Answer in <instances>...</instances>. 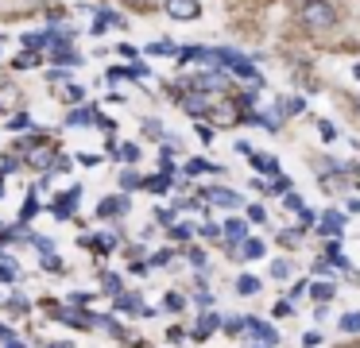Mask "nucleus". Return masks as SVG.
I'll return each mask as SVG.
<instances>
[{"mask_svg":"<svg viewBox=\"0 0 360 348\" xmlns=\"http://www.w3.org/2000/svg\"><path fill=\"white\" fill-rule=\"evenodd\" d=\"M302 23L310 31H325L337 23V8H333L330 0H306L302 4Z\"/></svg>","mask_w":360,"mask_h":348,"instance_id":"f257e3e1","label":"nucleus"},{"mask_svg":"<svg viewBox=\"0 0 360 348\" xmlns=\"http://www.w3.org/2000/svg\"><path fill=\"white\" fill-rule=\"evenodd\" d=\"M163 8L171 19H198L202 16V4H198V0H163Z\"/></svg>","mask_w":360,"mask_h":348,"instance_id":"f03ea898","label":"nucleus"},{"mask_svg":"<svg viewBox=\"0 0 360 348\" xmlns=\"http://www.w3.org/2000/svg\"><path fill=\"white\" fill-rule=\"evenodd\" d=\"M202 202H209V205H229V209H240V193L221 190V186H209V190H202Z\"/></svg>","mask_w":360,"mask_h":348,"instance_id":"7ed1b4c3","label":"nucleus"},{"mask_svg":"<svg viewBox=\"0 0 360 348\" xmlns=\"http://www.w3.org/2000/svg\"><path fill=\"white\" fill-rule=\"evenodd\" d=\"M244 329H248V337L263 340L267 348H272V345H279V333H275L272 325H263V321H256V318H244Z\"/></svg>","mask_w":360,"mask_h":348,"instance_id":"20e7f679","label":"nucleus"},{"mask_svg":"<svg viewBox=\"0 0 360 348\" xmlns=\"http://www.w3.org/2000/svg\"><path fill=\"white\" fill-rule=\"evenodd\" d=\"M186 89H198V93H214V89H225V74H198L194 81H182Z\"/></svg>","mask_w":360,"mask_h":348,"instance_id":"39448f33","label":"nucleus"},{"mask_svg":"<svg viewBox=\"0 0 360 348\" xmlns=\"http://www.w3.org/2000/svg\"><path fill=\"white\" fill-rule=\"evenodd\" d=\"M182 108L194 116H205L209 113V101H205V93H198V89H190V93H182Z\"/></svg>","mask_w":360,"mask_h":348,"instance_id":"423d86ee","label":"nucleus"},{"mask_svg":"<svg viewBox=\"0 0 360 348\" xmlns=\"http://www.w3.org/2000/svg\"><path fill=\"white\" fill-rule=\"evenodd\" d=\"M78 197H82V190H70L66 197H59V202L50 205V213H55V217H59V221H66L70 213H74V205H78Z\"/></svg>","mask_w":360,"mask_h":348,"instance_id":"0eeeda50","label":"nucleus"},{"mask_svg":"<svg viewBox=\"0 0 360 348\" xmlns=\"http://www.w3.org/2000/svg\"><path fill=\"white\" fill-rule=\"evenodd\" d=\"M318 229H321V236H341V229H345V217L330 209V213H325V217L318 221Z\"/></svg>","mask_w":360,"mask_h":348,"instance_id":"6e6552de","label":"nucleus"},{"mask_svg":"<svg viewBox=\"0 0 360 348\" xmlns=\"http://www.w3.org/2000/svg\"><path fill=\"white\" fill-rule=\"evenodd\" d=\"M28 163L31 166H55L59 159H55V147H47V144H39L35 151H28Z\"/></svg>","mask_w":360,"mask_h":348,"instance_id":"1a4fd4ad","label":"nucleus"},{"mask_svg":"<svg viewBox=\"0 0 360 348\" xmlns=\"http://www.w3.org/2000/svg\"><path fill=\"white\" fill-rule=\"evenodd\" d=\"M55 62H66V66H82V55H74V47H66V43H59V39H55Z\"/></svg>","mask_w":360,"mask_h":348,"instance_id":"9d476101","label":"nucleus"},{"mask_svg":"<svg viewBox=\"0 0 360 348\" xmlns=\"http://www.w3.org/2000/svg\"><path fill=\"white\" fill-rule=\"evenodd\" d=\"M70 128H82V124H97V108H74L66 120Z\"/></svg>","mask_w":360,"mask_h":348,"instance_id":"9b49d317","label":"nucleus"},{"mask_svg":"<svg viewBox=\"0 0 360 348\" xmlns=\"http://www.w3.org/2000/svg\"><path fill=\"white\" fill-rule=\"evenodd\" d=\"M128 209V197H105V202H101V217H120V213Z\"/></svg>","mask_w":360,"mask_h":348,"instance_id":"f8f14e48","label":"nucleus"},{"mask_svg":"<svg viewBox=\"0 0 360 348\" xmlns=\"http://www.w3.org/2000/svg\"><path fill=\"white\" fill-rule=\"evenodd\" d=\"M217 325H221V318H217V313H205V318L198 321V333H194V337H198V340H205V337H209V333H214Z\"/></svg>","mask_w":360,"mask_h":348,"instance_id":"ddd939ff","label":"nucleus"},{"mask_svg":"<svg viewBox=\"0 0 360 348\" xmlns=\"http://www.w3.org/2000/svg\"><path fill=\"white\" fill-rule=\"evenodd\" d=\"M225 236H229V248H240V240H244V221H229V224H225Z\"/></svg>","mask_w":360,"mask_h":348,"instance_id":"4468645a","label":"nucleus"},{"mask_svg":"<svg viewBox=\"0 0 360 348\" xmlns=\"http://www.w3.org/2000/svg\"><path fill=\"white\" fill-rule=\"evenodd\" d=\"M144 186H147L151 193H167V190H171V174L163 171V174H155V178H147Z\"/></svg>","mask_w":360,"mask_h":348,"instance_id":"2eb2a0df","label":"nucleus"},{"mask_svg":"<svg viewBox=\"0 0 360 348\" xmlns=\"http://www.w3.org/2000/svg\"><path fill=\"white\" fill-rule=\"evenodd\" d=\"M20 279V267H16V260H0V282H16Z\"/></svg>","mask_w":360,"mask_h":348,"instance_id":"dca6fc26","label":"nucleus"},{"mask_svg":"<svg viewBox=\"0 0 360 348\" xmlns=\"http://www.w3.org/2000/svg\"><path fill=\"white\" fill-rule=\"evenodd\" d=\"M248 159H252V166H256V171H272V174H279V166H275V159H272V155H248Z\"/></svg>","mask_w":360,"mask_h":348,"instance_id":"f3484780","label":"nucleus"},{"mask_svg":"<svg viewBox=\"0 0 360 348\" xmlns=\"http://www.w3.org/2000/svg\"><path fill=\"white\" fill-rule=\"evenodd\" d=\"M240 255H244V260H260V255H263V240H248V244H240Z\"/></svg>","mask_w":360,"mask_h":348,"instance_id":"a211bd4d","label":"nucleus"},{"mask_svg":"<svg viewBox=\"0 0 360 348\" xmlns=\"http://www.w3.org/2000/svg\"><path fill=\"white\" fill-rule=\"evenodd\" d=\"M205 171L214 174L217 166H214V163H205V159H190V163H186V174H205Z\"/></svg>","mask_w":360,"mask_h":348,"instance_id":"6ab92c4d","label":"nucleus"},{"mask_svg":"<svg viewBox=\"0 0 360 348\" xmlns=\"http://www.w3.org/2000/svg\"><path fill=\"white\" fill-rule=\"evenodd\" d=\"M117 159H124V163H136V159H140V147H136V144L117 147Z\"/></svg>","mask_w":360,"mask_h":348,"instance_id":"aec40b11","label":"nucleus"},{"mask_svg":"<svg viewBox=\"0 0 360 348\" xmlns=\"http://www.w3.org/2000/svg\"><path fill=\"white\" fill-rule=\"evenodd\" d=\"M236 290H240V294H256V290H260V279H252V275H240Z\"/></svg>","mask_w":360,"mask_h":348,"instance_id":"412c9836","label":"nucleus"},{"mask_svg":"<svg viewBox=\"0 0 360 348\" xmlns=\"http://www.w3.org/2000/svg\"><path fill=\"white\" fill-rule=\"evenodd\" d=\"M93 240H97L101 251H113L117 248V232H101V236H93Z\"/></svg>","mask_w":360,"mask_h":348,"instance_id":"4be33fe9","label":"nucleus"},{"mask_svg":"<svg viewBox=\"0 0 360 348\" xmlns=\"http://www.w3.org/2000/svg\"><path fill=\"white\" fill-rule=\"evenodd\" d=\"M120 186H124V190H136V186H144V178H140L136 171H124L120 174Z\"/></svg>","mask_w":360,"mask_h":348,"instance_id":"5701e85b","label":"nucleus"},{"mask_svg":"<svg viewBox=\"0 0 360 348\" xmlns=\"http://www.w3.org/2000/svg\"><path fill=\"white\" fill-rule=\"evenodd\" d=\"M35 213H39V202H35V193H28V202H23L20 217H23V221H31V217H35Z\"/></svg>","mask_w":360,"mask_h":348,"instance_id":"b1692460","label":"nucleus"},{"mask_svg":"<svg viewBox=\"0 0 360 348\" xmlns=\"http://www.w3.org/2000/svg\"><path fill=\"white\" fill-rule=\"evenodd\" d=\"M341 329H345V333H360V313H345V318H341Z\"/></svg>","mask_w":360,"mask_h":348,"instance_id":"393cba45","label":"nucleus"},{"mask_svg":"<svg viewBox=\"0 0 360 348\" xmlns=\"http://www.w3.org/2000/svg\"><path fill=\"white\" fill-rule=\"evenodd\" d=\"M147 55H178V47H175V43H151Z\"/></svg>","mask_w":360,"mask_h":348,"instance_id":"a878e982","label":"nucleus"},{"mask_svg":"<svg viewBox=\"0 0 360 348\" xmlns=\"http://www.w3.org/2000/svg\"><path fill=\"white\" fill-rule=\"evenodd\" d=\"M272 275H275V279H291V263H287V260H275L272 263Z\"/></svg>","mask_w":360,"mask_h":348,"instance_id":"bb28decb","label":"nucleus"},{"mask_svg":"<svg viewBox=\"0 0 360 348\" xmlns=\"http://www.w3.org/2000/svg\"><path fill=\"white\" fill-rule=\"evenodd\" d=\"M314 298H318V302H330L333 298V287H330V282H314Z\"/></svg>","mask_w":360,"mask_h":348,"instance_id":"cd10ccee","label":"nucleus"},{"mask_svg":"<svg viewBox=\"0 0 360 348\" xmlns=\"http://www.w3.org/2000/svg\"><path fill=\"white\" fill-rule=\"evenodd\" d=\"M8 128H16V132H23V128H31V116H28V113H16V116H12V120H8Z\"/></svg>","mask_w":360,"mask_h":348,"instance_id":"c85d7f7f","label":"nucleus"},{"mask_svg":"<svg viewBox=\"0 0 360 348\" xmlns=\"http://www.w3.org/2000/svg\"><path fill=\"white\" fill-rule=\"evenodd\" d=\"M12 101H16V89H12L8 81H0V108H4V105H12Z\"/></svg>","mask_w":360,"mask_h":348,"instance_id":"c756f323","label":"nucleus"},{"mask_svg":"<svg viewBox=\"0 0 360 348\" xmlns=\"http://www.w3.org/2000/svg\"><path fill=\"white\" fill-rule=\"evenodd\" d=\"M299 240H302V232H279V244H283V248H299Z\"/></svg>","mask_w":360,"mask_h":348,"instance_id":"7c9ffc66","label":"nucleus"},{"mask_svg":"<svg viewBox=\"0 0 360 348\" xmlns=\"http://www.w3.org/2000/svg\"><path fill=\"white\" fill-rule=\"evenodd\" d=\"M43 267H47V271H55V275H59V271H62V260H59V255H55V251H47V255H43Z\"/></svg>","mask_w":360,"mask_h":348,"instance_id":"2f4dec72","label":"nucleus"},{"mask_svg":"<svg viewBox=\"0 0 360 348\" xmlns=\"http://www.w3.org/2000/svg\"><path fill=\"white\" fill-rule=\"evenodd\" d=\"M136 302H140L136 294H120V298H117V309H140Z\"/></svg>","mask_w":360,"mask_h":348,"instance_id":"473e14b6","label":"nucleus"},{"mask_svg":"<svg viewBox=\"0 0 360 348\" xmlns=\"http://www.w3.org/2000/svg\"><path fill=\"white\" fill-rule=\"evenodd\" d=\"M31 240H35V248H39L43 255H47V251H55V240H50V236H31Z\"/></svg>","mask_w":360,"mask_h":348,"instance_id":"72a5a7b5","label":"nucleus"},{"mask_svg":"<svg viewBox=\"0 0 360 348\" xmlns=\"http://www.w3.org/2000/svg\"><path fill=\"white\" fill-rule=\"evenodd\" d=\"M35 62H39V55H35V50H31V55H20V58H16V66H20V70L35 66Z\"/></svg>","mask_w":360,"mask_h":348,"instance_id":"f704fd0d","label":"nucleus"},{"mask_svg":"<svg viewBox=\"0 0 360 348\" xmlns=\"http://www.w3.org/2000/svg\"><path fill=\"white\" fill-rule=\"evenodd\" d=\"M318 132H321V139H333V135H337V128H333L330 120H318Z\"/></svg>","mask_w":360,"mask_h":348,"instance_id":"c9c22d12","label":"nucleus"},{"mask_svg":"<svg viewBox=\"0 0 360 348\" xmlns=\"http://www.w3.org/2000/svg\"><path fill=\"white\" fill-rule=\"evenodd\" d=\"M163 302H167V309H175V313H178V309L186 306V302H182V294H167Z\"/></svg>","mask_w":360,"mask_h":348,"instance_id":"e433bc0d","label":"nucleus"},{"mask_svg":"<svg viewBox=\"0 0 360 348\" xmlns=\"http://www.w3.org/2000/svg\"><path fill=\"white\" fill-rule=\"evenodd\" d=\"M248 221H267V213H263V205H248Z\"/></svg>","mask_w":360,"mask_h":348,"instance_id":"4c0bfd02","label":"nucleus"},{"mask_svg":"<svg viewBox=\"0 0 360 348\" xmlns=\"http://www.w3.org/2000/svg\"><path fill=\"white\" fill-rule=\"evenodd\" d=\"M225 329H229V337H236V333H240V329H244V318H233V321H225Z\"/></svg>","mask_w":360,"mask_h":348,"instance_id":"58836bf2","label":"nucleus"},{"mask_svg":"<svg viewBox=\"0 0 360 348\" xmlns=\"http://www.w3.org/2000/svg\"><path fill=\"white\" fill-rule=\"evenodd\" d=\"M287 209H291V213L302 209V197H299V193H287Z\"/></svg>","mask_w":360,"mask_h":348,"instance_id":"ea45409f","label":"nucleus"},{"mask_svg":"<svg viewBox=\"0 0 360 348\" xmlns=\"http://www.w3.org/2000/svg\"><path fill=\"white\" fill-rule=\"evenodd\" d=\"M283 108H287V113H302V101H299V97H291V101H283Z\"/></svg>","mask_w":360,"mask_h":348,"instance_id":"a19ab883","label":"nucleus"},{"mask_svg":"<svg viewBox=\"0 0 360 348\" xmlns=\"http://www.w3.org/2000/svg\"><path fill=\"white\" fill-rule=\"evenodd\" d=\"M302 345H306V348H314V345H321V333H306V337H302Z\"/></svg>","mask_w":360,"mask_h":348,"instance_id":"79ce46f5","label":"nucleus"},{"mask_svg":"<svg viewBox=\"0 0 360 348\" xmlns=\"http://www.w3.org/2000/svg\"><path fill=\"white\" fill-rule=\"evenodd\" d=\"M105 290H113V294L120 290V279H117V275H105Z\"/></svg>","mask_w":360,"mask_h":348,"instance_id":"37998d69","label":"nucleus"},{"mask_svg":"<svg viewBox=\"0 0 360 348\" xmlns=\"http://www.w3.org/2000/svg\"><path fill=\"white\" fill-rule=\"evenodd\" d=\"M275 313H279V318H287V313H291V298H283L279 306H275Z\"/></svg>","mask_w":360,"mask_h":348,"instance_id":"c03bdc74","label":"nucleus"},{"mask_svg":"<svg viewBox=\"0 0 360 348\" xmlns=\"http://www.w3.org/2000/svg\"><path fill=\"white\" fill-rule=\"evenodd\" d=\"M171 236H175V240H190V229H186V224H178V229L171 232Z\"/></svg>","mask_w":360,"mask_h":348,"instance_id":"a18cd8bd","label":"nucleus"},{"mask_svg":"<svg viewBox=\"0 0 360 348\" xmlns=\"http://www.w3.org/2000/svg\"><path fill=\"white\" fill-rule=\"evenodd\" d=\"M190 263H194V267H205V251H190Z\"/></svg>","mask_w":360,"mask_h":348,"instance_id":"49530a36","label":"nucleus"},{"mask_svg":"<svg viewBox=\"0 0 360 348\" xmlns=\"http://www.w3.org/2000/svg\"><path fill=\"white\" fill-rule=\"evenodd\" d=\"M12 337V333H8V329H4V325H0V340H8Z\"/></svg>","mask_w":360,"mask_h":348,"instance_id":"de8ad7c7","label":"nucleus"},{"mask_svg":"<svg viewBox=\"0 0 360 348\" xmlns=\"http://www.w3.org/2000/svg\"><path fill=\"white\" fill-rule=\"evenodd\" d=\"M50 348H70V345H50Z\"/></svg>","mask_w":360,"mask_h":348,"instance_id":"09e8293b","label":"nucleus"},{"mask_svg":"<svg viewBox=\"0 0 360 348\" xmlns=\"http://www.w3.org/2000/svg\"><path fill=\"white\" fill-rule=\"evenodd\" d=\"M357 108H360V97H357Z\"/></svg>","mask_w":360,"mask_h":348,"instance_id":"8fccbe9b","label":"nucleus"},{"mask_svg":"<svg viewBox=\"0 0 360 348\" xmlns=\"http://www.w3.org/2000/svg\"><path fill=\"white\" fill-rule=\"evenodd\" d=\"M0 193H4V186H0Z\"/></svg>","mask_w":360,"mask_h":348,"instance_id":"3c124183","label":"nucleus"},{"mask_svg":"<svg viewBox=\"0 0 360 348\" xmlns=\"http://www.w3.org/2000/svg\"><path fill=\"white\" fill-rule=\"evenodd\" d=\"M357 174H360V166H357Z\"/></svg>","mask_w":360,"mask_h":348,"instance_id":"603ef678","label":"nucleus"}]
</instances>
